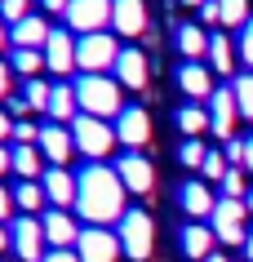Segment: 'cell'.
Segmentation results:
<instances>
[{"mask_svg": "<svg viewBox=\"0 0 253 262\" xmlns=\"http://www.w3.org/2000/svg\"><path fill=\"white\" fill-rule=\"evenodd\" d=\"M76 213L89 227H107V222L125 218L129 209H125V182H120V173L107 169V165H84L76 173Z\"/></svg>", "mask_w": 253, "mask_h": 262, "instance_id": "1", "label": "cell"}, {"mask_svg": "<svg viewBox=\"0 0 253 262\" xmlns=\"http://www.w3.org/2000/svg\"><path fill=\"white\" fill-rule=\"evenodd\" d=\"M76 102H80L84 116H98V120H111L125 111V98H120V80L116 76H80L76 80Z\"/></svg>", "mask_w": 253, "mask_h": 262, "instance_id": "2", "label": "cell"}, {"mask_svg": "<svg viewBox=\"0 0 253 262\" xmlns=\"http://www.w3.org/2000/svg\"><path fill=\"white\" fill-rule=\"evenodd\" d=\"M71 138H76V151L89 156V165L107 160V156H111V147L120 142V138H116V124L98 120V116H84V111L71 120Z\"/></svg>", "mask_w": 253, "mask_h": 262, "instance_id": "3", "label": "cell"}, {"mask_svg": "<svg viewBox=\"0 0 253 262\" xmlns=\"http://www.w3.org/2000/svg\"><path fill=\"white\" fill-rule=\"evenodd\" d=\"M116 58H120V45H116L111 31H94V36L76 40V67H80V76H107V71H116Z\"/></svg>", "mask_w": 253, "mask_h": 262, "instance_id": "4", "label": "cell"}, {"mask_svg": "<svg viewBox=\"0 0 253 262\" xmlns=\"http://www.w3.org/2000/svg\"><path fill=\"white\" fill-rule=\"evenodd\" d=\"M116 235H120V249H125L133 262H147L155 249V222L147 209H129L125 218H120V227H116Z\"/></svg>", "mask_w": 253, "mask_h": 262, "instance_id": "5", "label": "cell"}, {"mask_svg": "<svg viewBox=\"0 0 253 262\" xmlns=\"http://www.w3.org/2000/svg\"><path fill=\"white\" fill-rule=\"evenodd\" d=\"M244 218H249V205L244 200H218V209H213V235H218V245H244L249 240V231H244Z\"/></svg>", "mask_w": 253, "mask_h": 262, "instance_id": "6", "label": "cell"}, {"mask_svg": "<svg viewBox=\"0 0 253 262\" xmlns=\"http://www.w3.org/2000/svg\"><path fill=\"white\" fill-rule=\"evenodd\" d=\"M49 240H44V227L40 218H31V213H22V218L9 227V249H14L22 262H44V253H49Z\"/></svg>", "mask_w": 253, "mask_h": 262, "instance_id": "7", "label": "cell"}, {"mask_svg": "<svg viewBox=\"0 0 253 262\" xmlns=\"http://www.w3.org/2000/svg\"><path fill=\"white\" fill-rule=\"evenodd\" d=\"M62 18H67V27L80 31V36L107 31V27H111V0H71Z\"/></svg>", "mask_w": 253, "mask_h": 262, "instance_id": "8", "label": "cell"}, {"mask_svg": "<svg viewBox=\"0 0 253 262\" xmlns=\"http://www.w3.org/2000/svg\"><path fill=\"white\" fill-rule=\"evenodd\" d=\"M76 253L80 262H116L125 249H120V235L107 231V227H84L80 240H76Z\"/></svg>", "mask_w": 253, "mask_h": 262, "instance_id": "9", "label": "cell"}, {"mask_svg": "<svg viewBox=\"0 0 253 262\" xmlns=\"http://www.w3.org/2000/svg\"><path fill=\"white\" fill-rule=\"evenodd\" d=\"M116 173L125 182V191H133V195H151V187H155V169L142 151H125L116 160Z\"/></svg>", "mask_w": 253, "mask_h": 262, "instance_id": "10", "label": "cell"}, {"mask_svg": "<svg viewBox=\"0 0 253 262\" xmlns=\"http://www.w3.org/2000/svg\"><path fill=\"white\" fill-rule=\"evenodd\" d=\"M116 138L125 142V151H142L151 142V116L142 107H125L116 116Z\"/></svg>", "mask_w": 253, "mask_h": 262, "instance_id": "11", "label": "cell"}, {"mask_svg": "<svg viewBox=\"0 0 253 262\" xmlns=\"http://www.w3.org/2000/svg\"><path fill=\"white\" fill-rule=\"evenodd\" d=\"M236 120H240V107H236V94L231 89H213L209 98V129L218 138H236Z\"/></svg>", "mask_w": 253, "mask_h": 262, "instance_id": "12", "label": "cell"}, {"mask_svg": "<svg viewBox=\"0 0 253 262\" xmlns=\"http://www.w3.org/2000/svg\"><path fill=\"white\" fill-rule=\"evenodd\" d=\"M40 156L49 160V165H62L67 169L71 151H76V138H71V124H40Z\"/></svg>", "mask_w": 253, "mask_h": 262, "instance_id": "13", "label": "cell"}, {"mask_svg": "<svg viewBox=\"0 0 253 262\" xmlns=\"http://www.w3.org/2000/svg\"><path fill=\"white\" fill-rule=\"evenodd\" d=\"M178 205H182V213H187L191 222H200V218H213V209H218V200H213L209 182L191 178V182H182V187H178Z\"/></svg>", "mask_w": 253, "mask_h": 262, "instance_id": "14", "label": "cell"}, {"mask_svg": "<svg viewBox=\"0 0 253 262\" xmlns=\"http://www.w3.org/2000/svg\"><path fill=\"white\" fill-rule=\"evenodd\" d=\"M147 76H151V67H147V54L142 49H120V58H116V80H120V89H147Z\"/></svg>", "mask_w": 253, "mask_h": 262, "instance_id": "15", "label": "cell"}, {"mask_svg": "<svg viewBox=\"0 0 253 262\" xmlns=\"http://www.w3.org/2000/svg\"><path fill=\"white\" fill-rule=\"evenodd\" d=\"M40 227H44V240L54 249H76V240H80V227H76V218L67 209H44Z\"/></svg>", "mask_w": 253, "mask_h": 262, "instance_id": "16", "label": "cell"}, {"mask_svg": "<svg viewBox=\"0 0 253 262\" xmlns=\"http://www.w3.org/2000/svg\"><path fill=\"white\" fill-rule=\"evenodd\" d=\"M44 67L54 76L76 71V40H71V31H49V40H44Z\"/></svg>", "mask_w": 253, "mask_h": 262, "instance_id": "17", "label": "cell"}, {"mask_svg": "<svg viewBox=\"0 0 253 262\" xmlns=\"http://www.w3.org/2000/svg\"><path fill=\"white\" fill-rule=\"evenodd\" d=\"M111 31L120 36H142L147 31V5L142 0H111Z\"/></svg>", "mask_w": 253, "mask_h": 262, "instance_id": "18", "label": "cell"}, {"mask_svg": "<svg viewBox=\"0 0 253 262\" xmlns=\"http://www.w3.org/2000/svg\"><path fill=\"white\" fill-rule=\"evenodd\" d=\"M40 187H44V200H49L54 209L76 205V173H67L62 165H49V169H44Z\"/></svg>", "mask_w": 253, "mask_h": 262, "instance_id": "19", "label": "cell"}, {"mask_svg": "<svg viewBox=\"0 0 253 262\" xmlns=\"http://www.w3.org/2000/svg\"><path fill=\"white\" fill-rule=\"evenodd\" d=\"M178 245H182V258L204 262V258L213 253V245H218V235H213L209 222H187L182 231H178Z\"/></svg>", "mask_w": 253, "mask_h": 262, "instance_id": "20", "label": "cell"}, {"mask_svg": "<svg viewBox=\"0 0 253 262\" xmlns=\"http://www.w3.org/2000/svg\"><path fill=\"white\" fill-rule=\"evenodd\" d=\"M49 23H44V18H22V23H14V27H9V45H14V49H44V40H49Z\"/></svg>", "mask_w": 253, "mask_h": 262, "instance_id": "21", "label": "cell"}, {"mask_svg": "<svg viewBox=\"0 0 253 262\" xmlns=\"http://www.w3.org/2000/svg\"><path fill=\"white\" fill-rule=\"evenodd\" d=\"M178 89H182L187 98H213V76H209V67L204 62H182L178 67Z\"/></svg>", "mask_w": 253, "mask_h": 262, "instance_id": "22", "label": "cell"}, {"mask_svg": "<svg viewBox=\"0 0 253 262\" xmlns=\"http://www.w3.org/2000/svg\"><path fill=\"white\" fill-rule=\"evenodd\" d=\"M9 169L18 173V182H40V178H44V156H40V147H14V151H9Z\"/></svg>", "mask_w": 253, "mask_h": 262, "instance_id": "23", "label": "cell"}, {"mask_svg": "<svg viewBox=\"0 0 253 262\" xmlns=\"http://www.w3.org/2000/svg\"><path fill=\"white\" fill-rule=\"evenodd\" d=\"M173 40H178V54L187 62H200V58H209V31H200L196 23H182V27L173 31Z\"/></svg>", "mask_w": 253, "mask_h": 262, "instance_id": "24", "label": "cell"}, {"mask_svg": "<svg viewBox=\"0 0 253 262\" xmlns=\"http://www.w3.org/2000/svg\"><path fill=\"white\" fill-rule=\"evenodd\" d=\"M80 116V102H76V84H54V94H49V120L54 124H71Z\"/></svg>", "mask_w": 253, "mask_h": 262, "instance_id": "25", "label": "cell"}, {"mask_svg": "<svg viewBox=\"0 0 253 262\" xmlns=\"http://www.w3.org/2000/svg\"><path fill=\"white\" fill-rule=\"evenodd\" d=\"M209 67L218 71V76H231V71H236V49H231V40H226L222 31L209 36Z\"/></svg>", "mask_w": 253, "mask_h": 262, "instance_id": "26", "label": "cell"}, {"mask_svg": "<svg viewBox=\"0 0 253 262\" xmlns=\"http://www.w3.org/2000/svg\"><path fill=\"white\" fill-rule=\"evenodd\" d=\"M9 67H14L22 80H36V76H40V67H44V49H14Z\"/></svg>", "mask_w": 253, "mask_h": 262, "instance_id": "27", "label": "cell"}, {"mask_svg": "<svg viewBox=\"0 0 253 262\" xmlns=\"http://www.w3.org/2000/svg\"><path fill=\"white\" fill-rule=\"evenodd\" d=\"M9 195H14V205L22 209V213H36V209L49 205V200H44V187H40V182H18Z\"/></svg>", "mask_w": 253, "mask_h": 262, "instance_id": "28", "label": "cell"}, {"mask_svg": "<svg viewBox=\"0 0 253 262\" xmlns=\"http://www.w3.org/2000/svg\"><path fill=\"white\" fill-rule=\"evenodd\" d=\"M178 129H182L187 138H200V134L209 129V111L196 107V102H191V107H178Z\"/></svg>", "mask_w": 253, "mask_h": 262, "instance_id": "29", "label": "cell"}, {"mask_svg": "<svg viewBox=\"0 0 253 262\" xmlns=\"http://www.w3.org/2000/svg\"><path fill=\"white\" fill-rule=\"evenodd\" d=\"M49 94H54V84L49 80H22V102H27L31 111H49Z\"/></svg>", "mask_w": 253, "mask_h": 262, "instance_id": "30", "label": "cell"}, {"mask_svg": "<svg viewBox=\"0 0 253 262\" xmlns=\"http://www.w3.org/2000/svg\"><path fill=\"white\" fill-rule=\"evenodd\" d=\"M231 94H236V107L244 120H253V71H244V76H236L231 80Z\"/></svg>", "mask_w": 253, "mask_h": 262, "instance_id": "31", "label": "cell"}, {"mask_svg": "<svg viewBox=\"0 0 253 262\" xmlns=\"http://www.w3.org/2000/svg\"><path fill=\"white\" fill-rule=\"evenodd\" d=\"M222 9V27H244L249 23V0H218Z\"/></svg>", "mask_w": 253, "mask_h": 262, "instance_id": "32", "label": "cell"}, {"mask_svg": "<svg viewBox=\"0 0 253 262\" xmlns=\"http://www.w3.org/2000/svg\"><path fill=\"white\" fill-rule=\"evenodd\" d=\"M204 156H209V147H204L200 138H187L182 147H178V160H182L187 169H204Z\"/></svg>", "mask_w": 253, "mask_h": 262, "instance_id": "33", "label": "cell"}, {"mask_svg": "<svg viewBox=\"0 0 253 262\" xmlns=\"http://www.w3.org/2000/svg\"><path fill=\"white\" fill-rule=\"evenodd\" d=\"M222 195H226V200H244V195H249V187H244V169H226Z\"/></svg>", "mask_w": 253, "mask_h": 262, "instance_id": "34", "label": "cell"}, {"mask_svg": "<svg viewBox=\"0 0 253 262\" xmlns=\"http://www.w3.org/2000/svg\"><path fill=\"white\" fill-rule=\"evenodd\" d=\"M226 169H231V160H226L222 151H209V156H204V169H200V173H204L209 182H222V178H226Z\"/></svg>", "mask_w": 253, "mask_h": 262, "instance_id": "35", "label": "cell"}, {"mask_svg": "<svg viewBox=\"0 0 253 262\" xmlns=\"http://www.w3.org/2000/svg\"><path fill=\"white\" fill-rule=\"evenodd\" d=\"M0 18L14 27V23H22V18H31V5L27 0H0Z\"/></svg>", "mask_w": 253, "mask_h": 262, "instance_id": "36", "label": "cell"}, {"mask_svg": "<svg viewBox=\"0 0 253 262\" xmlns=\"http://www.w3.org/2000/svg\"><path fill=\"white\" fill-rule=\"evenodd\" d=\"M240 58H244V67L253 71V18L240 27Z\"/></svg>", "mask_w": 253, "mask_h": 262, "instance_id": "37", "label": "cell"}, {"mask_svg": "<svg viewBox=\"0 0 253 262\" xmlns=\"http://www.w3.org/2000/svg\"><path fill=\"white\" fill-rule=\"evenodd\" d=\"M44 262H80V253H76V249H49Z\"/></svg>", "mask_w": 253, "mask_h": 262, "instance_id": "38", "label": "cell"}, {"mask_svg": "<svg viewBox=\"0 0 253 262\" xmlns=\"http://www.w3.org/2000/svg\"><path fill=\"white\" fill-rule=\"evenodd\" d=\"M5 102H9V107H5V111H9V116H18V120H22V116H27V102H22V94H9V98H5Z\"/></svg>", "mask_w": 253, "mask_h": 262, "instance_id": "39", "label": "cell"}, {"mask_svg": "<svg viewBox=\"0 0 253 262\" xmlns=\"http://www.w3.org/2000/svg\"><path fill=\"white\" fill-rule=\"evenodd\" d=\"M200 18H204V23H222V9H218V0H204V5H200Z\"/></svg>", "mask_w": 253, "mask_h": 262, "instance_id": "40", "label": "cell"}, {"mask_svg": "<svg viewBox=\"0 0 253 262\" xmlns=\"http://www.w3.org/2000/svg\"><path fill=\"white\" fill-rule=\"evenodd\" d=\"M5 138H14V116L0 107V142H5Z\"/></svg>", "mask_w": 253, "mask_h": 262, "instance_id": "41", "label": "cell"}, {"mask_svg": "<svg viewBox=\"0 0 253 262\" xmlns=\"http://www.w3.org/2000/svg\"><path fill=\"white\" fill-rule=\"evenodd\" d=\"M9 76H14V67L0 62V98H9Z\"/></svg>", "mask_w": 253, "mask_h": 262, "instance_id": "42", "label": "cell"}, {"mask_svg": "<svg viewBox=\"0 0 253 262\" xmlns=\"http://www.w3.org/2000/svg\"><path fill=\"white\" fill-rule=\"evenodd\" d=\"M9 209H14V195H9V191H5V187H0V222L9 218Z\"/></svg>", "mask_w": 253, "mask_h": 262, "instance_id": "43", "label": "cell"}, {"mask_svg": "<svg viewBox=\"0 0 253 262\" xmlns=\"http://www.w3.org/2000/svg\"><path fill=\"white\" fill-rule=\"evenodd\" d=\"M40 5L49 9V14H67V5H71V0H40Z\"/></svg>", "mask_w": 253, "mask_h": 262, "instance_id": "44", "label": "cell"}, {"mask_svg": "<svg viewBox=\"0 0 253 262\" xmlns=\"http://www.w3.org/2000/svg\"><path fill=\"white\" fill-rule=\"evenodd\" d=\"M244 173H253V138H244Z\"/></svg>", "mask_w": 253, "mask_h": 262, "instance_id": "45", "label": "cell"}, {"mask_svg": "<svg viewBox=\"0 0 253 262\" xmlns=\"http://www.w3.org/2000/svg\"><path fill=\"white\" fill-rule=\"evenodd\" d=\"M0 173H9V151L0 147Z\"/></svg>", "mask_w": 253, "mask_h": 262, "instance_id": "46", "label": "cell"}, {"mask_svg": "<svg viewBox=\"0 0 253 262\" xmlns=\"http://www.w3.org/2000/svg\"><path fill=\"white\" fill-rule=\"evenodd\" d=\"M244 258L253 262V231H249V240H244Z\"/></svg>", "mask_w": 253, "mask_h": 262, "instance_id": "47", "label": "cell"}, {"mask_svg": "<svg viewBox=\"0 0 253 262\" xmlns=\"http://www.w3.org/2000/svg\"><path fill=\"white\" fill-rule=\"evenodd\" d=\"M9 45V31H5V18H0V49Z\"/></svg>", "mask_w": 253, "mask_h": 262, "instance_id": "48", "label": "cell"}, {"mask_svg": "<svg viewBox=\"0 0 253 262\" xmlns=\"http://www.w3.org/2000/svg\"><path fill=\"white\" fill-rule=\"evenodd\" d=\"M0 249H9V231L5 227H0Z\"/></svg>", "mask_w": 253, "mask_h": 262, "instance_id": "49", "label": "cell"}, {"mask_svg": "<svg viewBox=\"0 0 253 262\" xmlns=\"http://www.w3.org/2000/svg\"><path fill=\"white\" fill-rule=\"evenodd\" d=\"M204 262H231V258H222V253H209V258H204Z\"/></svg>", "mask_w": 253, "mask_h": 262, "instance_id": "50", "label": "cell"}, {"mask_svg": "<svg viewBox=\"0 0 253 262\" xmlns=\"http://www.w3.org/2000/svg\"><path fill=\"white\" fill-rule=\"evenodd\" d=\"M182 5H191V9H200V5H204V0H182Z\"/></svg>", "mask_w": 253, "mask_h": 262, "instance_id": "51", "label": "cell"}, {"mask_svg": "<svg viewBox=\"0 0 253 262\" xmlns=\"http://www.w3.org/2000/svg\"><path fill=\"white\" fill-rule=\"evenodd\" d=\"M244 205H249V213H253V191H249V195H244Z\"/></svg>", "mask_w": 253, "mask_h": 262, "instance_id": "52", "label": "cell"}]
</instances>
